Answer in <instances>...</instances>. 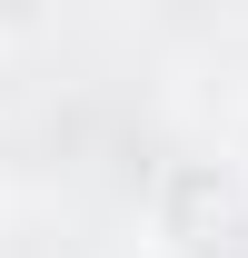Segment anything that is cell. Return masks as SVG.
I'll return each instance as SVG.
<instances>
[{"label": "cell", "mask_w": 248, "mask_h": 258, "mask_svg": "<svg viewBox=\"0 0 248 258\" xmlns=\"http://www.w3.org/2000/svg\"><path fill=\"white\" fill-rule=\"evenodd\" d=\"M159 228H169V248H179V258H248V199L228 189L218 169H179Z\"/></svg>", "instance_id": "1"}]
</instances>
